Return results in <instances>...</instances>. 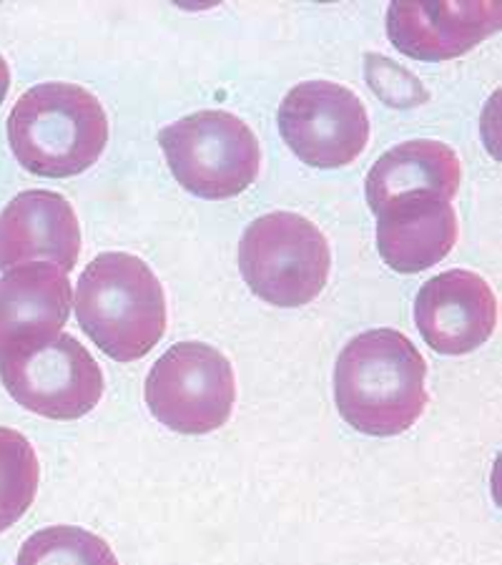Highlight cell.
<instances>
[{
	"mask_svg": "<svg viewBox=\"0 0 502 565\" xmlns=\"http://www.w3.org/2000/svg\"><path fill=\"white\" fill-rule=\"evenodd\" d=\"M71 315V281L53 264H23L0 279V358L61 334Z\"/></svg>",
	"mask_w": 502,
	"mask_h": 565,
	"instance_id": "cell-13",
	"label": "cell"
},
{
	"mask_svg": "<svg viewBox=\"0 0 502 565\" xmlns=\"http://www.w3.org/2000/svg\"><path fill=\"white\" fill-rule=\"evenodd\" d=\"M462 181L460 159L442 141L415 139L382 153L367 177V202L372 212H380L389 199L430 191L450 202Z\"/></svg>",
	"mask_w": 502,
	"mask_h": 565,
	"instance_id": "cell-14",
	"label": "cell"
},
{
	"mask_svg": "<svg viewBox=\"0 0 502 565\" xmlns=\"http://www.w3.org/2000/svg\"><path fill=\"white\" fill-rule=\"evenodd\" d=\"M279 131L309 167L340 169L370 143V116L354 90L332 81H305L281 102Z\"/></svg>",
	"mask_w": 502,
	"mask_h": 565,
	"instance_id": "cell-8",
	"label": "cell"
},
{
	"mask_svg": "<svg viewBox=\"0 0 502 565\" xmlns=\"http://www.w3.org/2000/svg\"><path fill=\"white\" fill-rule=\"evenodd\" d=\"M239 269L249 289L274 307H305L322 295L332 254L324 234L309 218L271 212L246 226Z\"/></svg>",
	"mask_w": 502,
	"mask_h": 565,
	"instance_id": "cell-4",
	"label": "cell"
},
{
	"mask_svg": "<svg viewBox=\"0 0 502 565\" xmlns=\"http://www.w3.org/2000/svg\"><path fill=\"white\" fill-rule=\"evenodd\" d=\"M236 399L234 370L212 344L179 342L146 377V405L169 430L206 435L226 425Z\"/></svg>",
	"mask_w": 502,
	"mask_h": 565,
	"instance_id": "cell-6",
	"label": "cell"
},
{
	"mask_svg": "<svg viewBox=\"0 0 502 565\" xmlns=\"http://www.w3.org/2000/svg\"><path fill=\"white\" fill-rule=\"evenodd\" d=\"M374 214L380 257L399 275H417L440 264L458 242V216L452 204L430 191L389 199Z\"/></svg>",
	"mask_w": 502,
	"mask_h": 565,
	"instance_id": "cell-12",
	"label": "cell"
},
{
	"mask_svg": "<svg viewBox=\"0 0 502 565\" xmlns=\"http://www.w3.org/2000/svg\"><path fill=\"white\" fill-rule=\"evenodd\" d=\"M415 322L435 352L468 354L495 332L498 299L474 271H442L417 291Z\"/></svg>",
	"mask_w": 502,
	"mask_h": 565,
	"instance_id": "cell-9",
	"label": "cell"
},
{
	"mask_svg": "<svg viewBox=\"0 0 502 565\" xmlns=\"http://www.w3.org/2000/svg\"><path fill=\"white\" fill-rule=\"evenodd\" d=\"M8 86H11V68H8L6 58L0 56V106H3V102H6Z\"/></svg>",
	"mask_w": 502,
	"mask_h": 565,
	"instance_id": "cell-17",
	"label": "cell"
},
{
	"mask_svg": "<svg viewBox=\"0 0 502 565\" xmlns=\"http://www.w3.org/2000/svg\"><path fill=\"white\" fill-rule=\"evenodd\" d=\"M15 565H118L104 537L76 525H51L21 545Z\"/></svg>",
	"mask_w": 502,
	"mask_h": 565,
	"instance_id": "cell-16",
	"label": "cell"
},
{
	"mask_svg": "<svg viewBox=\"0 0 502 565\" xmlns=\"http://www.w3.org/2000/svg\"><path fill=\"white\" fill-rule=\"evenodd\" d=\"M39 480V458L29 437L0 427V533L29 513Z\"/></svg>",
	"mask_w": 502,
	"mask_h": 565,
	"instance_id": "cell-15",
	"label": "cell"
},
{
	"mask_svg": "<svg viewBox=\"0 0 502 565\" xmlns=\"http://www.w3.org/2000/svg\"><path fill=\"white\" fill-rule=\"evenodd\" d=\"M171 174L201 199L239 196L259 174L257 136L229 111H196L159 134Z\"/></svg>",
	"mask_w": 502,
	"mask_h": 565,
	"instance_id": "cell-5",
	"label": "cell"
},
{
	"mask_svg": "<svg viewBox=\"0 0 502 565\" xmlns=\"http://www.w3.org/2000/svg\"><path fill=\"white\" fill-rule=\"evenodd\" d=\"M500 3H392L387 35L395 49L415 61L464 56L500 31Z\"/></svg>",
	"mask_w": 502,
	"mask_h": 565,
	"instance_id": "cell-11",
	"label": "cell"
},
{
	"mask_svg": "<svg viewBox=\"0 0 502 565\" xmlns=\"http://www.w3.org/2000/svg\"><path fill=\"white\" fill-rule=\"evenodd\" d=\"M8 143L35 177L84 174L108 143V118L98 98L76 84H41L18 98L8 118Z\"/></svg>",
	"mask_w": 502,
	"mask_h": 565,
	"instance_id": "cell-3",
	"label": "cell"
},
{
	"mask_svg": "<svg viewBox=\"0 0 502 565\" xmlns=\"http://www.w3.org/2000/svg\"><path fill=\"white\" fill-rule=\"evenodd\" d=\"M0 380L18 405L49 420H78L104 395L98 362L63 332L0 358Z\"/></svg>",
	"mask_w": 502,
	"mask_h": 565,
	"instance_id": "cell-7",
	"label": "cell"
},
{
	"mask_svg": "<svg viewBox=\"0 0 502 565\" xmlns=\"http://www.w3.org/2000/svg\"><path fill=\"white\" fill-rule=\"evenodd\" d=\"M76 319L100 352L116 362H133L167 332V295L143 259L106 252L78 279Z\"/></svg>",
	"mask_w": 502,
	"mask_h": 565,
	"instance_id": "cell-2",
	"label": "cell"
},
{
	"mask_svg": "<svg viewBox=\"0 0 502 565\" xmlns=\"http://www.w3.org/2000/svg\"><path fill=\"white\" fill-rule=\"evenodd\" d=\"M427 362L397 330L354 337L334 367V403L354 430L372 437L407 433L427 407Z\"/></svg>",
	"mask_w": 502,
	"mask_h": 565,
	"instance_id": "cell-1",
	"label": "cell"
},
{
	"mask_svg": "<svg viewBox=\"0 0 502 565\" xmlns=\"http://www.w3.org/2000/svg\"><path fill=\"white\" fill-rule=\"evenodd\" d=\"M78 254L81 226L76 212L56 191H23L0 212V271L35 262L71 271Z\"/></svg>",
	"mask_w": 502,
	"mask_h": 565,
	"instance_id": "cell-10",
	"label": "cell"
}]
</instances>
